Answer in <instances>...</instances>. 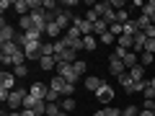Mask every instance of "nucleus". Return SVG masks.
<instances>
[{
  "label": "nucleus",
  "instance_id": "30",
  "mask_svg": "<svg viewBox=\"0 0 155 116\" xmlns=\"http://www.w3.org/2000/svg\"><path fill=\"white\" fill-rule=\"evenodd\" d=\"M140 106H127V108H122V116H140Z\"/></svg>",
  "mask_w": 155,
  "mask_h": 116
},
{
  "label": "nucleus",
  "instance_id": "14",
  "mask_svg": "<svg viewBox=\"0 0 155 116\" xmlns=\"http://www.w3.org/2000/svg\"><path fill=\"white\" fill-rule=\"evenodd\" d=\"M129 77H132L134 83H140V80H145V65H134V67H129Z\"/></svg>",
  "mask_w": 155,
  "mask_h": 116
},
{
  "label": "nucleus",
  "instance_id": "7",
  "mask_svg": "<svg viewBox=\"0 0 155 116\" xmlns=\"http://www.w3.org/2000/svg\"><path fill=\"white\" fill-rule=\"evenodd\" d=\"M96 98H98V101H101L104 106H111V98H114V88L104 83V85L98 88V93H96Z\"/></svg>",
  "mask_w": 155,
  "mask_h": 116
},
{
  "label": "nucleus",
  "instance_id": "45",
  "mask_svg": "<svg viewBox=\"0 0 155 116\" xmlns=\"http://www.w3.org/2000/svg\"><path fill=\"white\" fill-rule=\"evenodd\" d=\"M3 116H21V111H8V114L3 111Z\"/></svg>",
  "mask_w": 155,
  "mask_h": 116
},
{
  "label": "nucleus",
  "instance_id": "39",
  "mask_svg": "<svg viewBox=\"0 0 155 116\" xmlns=\"http://www.w3.org/2000/svg\"><path fill=\"white\" fill-rule=\"evenodd\" d=\"M106 116H122V108H114V106H106Z\"/></svg>",
  "mask_w": 155,
  "mask_h": 116
},
{
  "label": "nucleus",
  "instance_id": "21",
  "mask_svg": "<svg viewBox=\"0 0 155 116\" xmlns=\"http://www.w3.org/2000/svg\"><path fill=\"white\" fill-rule=\"evenodd\" d=\"M41 57H54V41H41Z\"/></svg>",
  "mask_w": 155,
  "mask_h": 116
},
{
  "label": "nucleus",
  "instance_id": "42",
  "mask_svg": "<svg viewBox=\"0 0 155 116\" xmlns=\"http://www.w3.org/2000/svg\"><path fill=\"white\" fill-rule=\"evenodd\" d=\"M8 8H13V3H11V0H3V3H0V11L5 13V11H8Z\"/></svg>",
  "mask_w": 155,
  "mask_h": 116
},
{
  "label": "nucleus",
  "instance_id": "35",
  "mask_svg": "<svg viewBox=\"0 0 155 116\" xmlns=\"http://www.w3.org/2000/svg\"><path fill=\"white\" fill-rule=\"evenodd\" d=\"M13 75H16V77H26V75H28L26 65H18V67H13Z\"/></svg>",
  "mask_w": 155,
  "mask_h": 116
},
{
  "label": "nucleus",
  "instance_id": "46",
  "mask_svg": "<svg viewBox=\"0 0 155 116\" xmlns=\"http://www.w3.org/2000/svg\"><path fill=\"white\" fill-rule=\"evenodd\" d=\"M140 116H155V114H153V111H147V108H142V111H140Z\"/></svg>",
  "mask_w": 155,
  "mask_h": 116
},
{
  "label": "nucleus",
  "instance_id": "48",
  "mask_svg": "<svg viewBox=\"0 0 155 116\" xmlns=\"http://www.w3.org/2000/svg\"><path fill=\"white\" fill-rule=\"evenodd\" d=\"M150 88H153V90H155V77H150Z\"/></svg>",
  "mask_w": 155,
  "mask_h": 116
},
{
  "label": "nucleus",
  "instance_id": "29",
  "mask_svg": "<svg viewBox=\"0 0 155 116\" xmlns=\"http://www.w3.org/2000/svg\"><path fill=\"white\" fill-rule=\"evenodd\" d=\"M62 111H67V114H70V111H75V98H62Z\"/></svg>",
  "mask_w": 155,
  "mask_h": 116
},
{
  "label": "nucleus",
  "instance_id": "6",
  "mask_svg": "<svg viewBox=\"0 0 155 116\" xmlns=\"http://www.w3.org/2000/svg\"><path fill=\"white\" fill-rule=\"evenodd\" d=\"M28 93L34 95V98H39V101H47V93H49V85H44V83H31V88H28Z\"/></svg>",
  "mask_w": 155,
  "mask_h": 116
},
{
  "label": "nucleus",
  "instance_id": "31",
  "mask_svg": "<svg viewBox=\"0 0 155 116\" xmlns=\"http://www.w3.org/2000/svg\"><path fill=\"white\" fill-rule=\"evenodd\" d=\"M72 67H75V72H78V75H80V77H83L85 72H88V65H85L83 60H78V62H75V65H72Z\"/></svg>",
  "mask_w": 155,
  "mask_h": 116
},
{
  "label": "nucleus",
  "instance_id": "27",
  "mask_svg": "<svg viewBox=\"0 0 155 116\" xmlns=\"http://www.w3.org/2000/svg\"><path fill=\"white\" fill-rule=\"evenodd\" d=\"M39 103V98H34L31 93H26V98H23V108H28V111H34V106Z\"/></svg>",
  "mask_w": 155,
  "mask_h": 116
},
{
  "label": "nucleus",
  "instance_id": "11",
  "mask_svg": "<svg viewBox=\"0 0 155 116\" xmlns=\"http://www.w3.org/2000/svg\"><path fill=\"white\" fill-rule=\"evenodd\" d=\"M85 90H93V93H98V88L101 85H104V80H101V77H93V75H85Z\"/></svg>",
  "mask_w": 155,
  "mask_h": 116
},
{
  "label": "nucleus",
  "instance_id": "50",
  "mask_svg": "<svg viewBox=\"0 0 155 116\" xmlns=\"http://www.w3.org/2000/svg\"><path fill=\"white\" fill-rule=\"evenodd\" d=\"M41 116H47V114H41Z\"/></svg>",
  "mask_w": 155,
  "mask_h": 116
},
{
  "label": "nucleus",
  "instance_id": "44",
  "mask_svg": "<svg viewBox=\"0 0 155 116\" xmlns=\"http://www.w3.org/2000/svg\"><path fill=\"white\" fill-rule=\"evenodd\" d=\"M21 116H36L34 111H28V108H21Z\"/></svg>",
  "mask_w": 155,
  "mask_h": 116
},
{
  "label": "nucleus",
  "instance_id": "49",
  "mask_svg": "<svg viewBox=\"0 0 155 116\" xmlns=\"http://www.w3.org/2000/svg\"><path fill=\"white\" fill-rule=\"evenodd\" d=\"M57 116H67V111H60V114H57Z\"/></svg>",
  "mask_w": 155,
  "mask_h": 116
},
{
  "label": "nucleus",
  "instance_id": "1",
  "mask_svg": "<svg viewBox=\"0 0 155 116\" xmlns=\"http://www.w3.org/2000/svg\"><path fill=\"white\" fill-rule=\"evenodd\" d=\"M57 75H60V77H65V80H67L70 85H75L78 80H80V75L75 72V67H72V65H67V62H60V65H57Z\"/></svg>",
  "mask_w": 155,
  "mask_h": 116
},
{
  "label": "nucleus",
  "instance_id": "28",
  "mask_svg": "<svg viewBox=\"0 0 155 116\" xmlns=\"http://www.w3.org/2000/svg\"><path fill=\"white\" fill-rule=\"evenodd\" d=\"M132 83H134V80H132V77H129V72H124V75H119V85H122V88H132Z\"/></svg>",
  "mask_w": 155,
  "mask_h": 116
},
{
  "label": "nucleus",
  "instance_id": "18",
  "mask_svg": "<svg viewBox=\"0 0 155 116\" xmlns=\"http://www.w3.org/2000/svg\"><path fill=\"white\" fill-rule=\"evenodd\" d=\"M18 28H21L23 34H26V31H36V28H34V21H31V16H23L21 21H18Z\"/></svg>",
  "mask_w": 155,
  "mask_h": 116
},
{
  "label": "nucleus",
  "instance_id": "47",
  "mask_svg": "<svg viewBox=\"0 0 155 116\" xmlns=\"http://www.w3.org/2000/svg\"><path fill=\"white\" fill-rule=\"evenodd\" d=\"M93 116H106V108H101V111H96Z\"/></svg>",
  "mask_w": 155,
  "mask_h": 116
},
{
  "label": "nucleus",
  "instance_id": "25",
  "mask_svg": "<svg viewBox=\"0 0 155 116\" xmlns=\"http://www.w3.org/2000/svg\"><path fill=\"white\" fill-rule=\"evenodd\" d=\"M145 88H147V80H140V83H132L127 93H145Z\"/></svg>",
  "mask_w": 155,
  "mask_h": 116
},
{
  "label": "nucleus",
  "instance_id": "41",
  "mask_svg": "<svg viewBox=\"0 0 155 116\" xmlns=\"http://www.w3.org/2000/svg\"><path fill=\"white\" fill-rule=\"evenodd\" d=\"M70 49L80 52V49H83V39H78V41H72V44H70Z\"/></svg>",
  "mask_w": 155,
  "mask_h": 116
},
{
  "label": "nucleus",
  "instance_id": "23",
  "mask_svg": "<svg viewBox=\"0 0 155 116\" xmlns=\"http://www.w3.org/2000/svg\"><path fill=\"white\" fill-rule=\"evenodd\" d=\"M93 11H96V13H98V16H101V18H104V16H106V13H109V11H111V3H93Z\"/></svg>",
  "mask_w": 155,
  "mask_h": 116
},
{
  "label": "nucleus",
  "instance_id": "17",
  "mask_svg": "<svg viewBox=\"0 0 155 116\" xmlns=\"http://www.w3.org/2000/svg\"><path fill=\"white\" fill-rule=\"evenodd\" d=\"M39 67H41V70H57V60L54 57H41V60H39Z\"/></svg>",
  "mask_w": 155,
  "mask_h": 116
},
{
  "label": "nucleus",
  "instance_id": "26",
  "mask_svg": "<svg viewBox=\"0 0 155 116\" xmlns=\"http://www.w3.org/2000/svg\"><path fill=\"white\" fill-rule=\"evenodd\" d=\"M96 44H98V41H96V36H83V49L93 52V49H96Z\"/></svg>",
  "mask_w": 155,
  "mask_h": 116
},
{
  "label": "nucleus",
  "instance_id": "13",
  "mask_svg": "<svg viewBox=\"0 0 155 116\" xmlns=\"http://www.w3.org/2000/svg\"><path fill=\"white\" fill-rule=\"evenodd\" d=\"M13 11L18 13V16H31V8H28V0H16V3H13Z\"/></svg>",
  "mask_w": 155,
  "mask_h": 116
},
{
  "label": "nucleus",
  "instance_id": "20",
  "mask_svg": "<svg viewBox=\"0 0 155 116\" xmlns=\"http://www.w3.org/2000/svg\"><path fill=\"white\" fill-rule=\"evenodd\" d=\"M142 16H147L150 21L155 18V0H147V3L142 5Z\"/></svg>",
  "mask_w": 155,
  "mask_h": 116
},
{
  "label": "nucleus",
  "instance_id": "19",
  "mask_svg": "<svg viewBox=\"0 0 155 116\" xmlns=\"http://www.w3.org/2000/svg\"><path fill=\"white\" fill-rule=\"evenodd\" d=\"M122 62H124V67L129 70V67H134V65L140 62V54H137V52H127V57H124Z\"/></svg>",
  "mask_w": 155,
  "mask_h": 116
},
{
  "label": "nucleus",
  "instance_id": "16",
  "mask_svg": "<svg viewBox=\"0 0 155 116\" xmlns=\"http://www.w3.org/2000/svg\"><path fill=\"white\" fill-rule=\"evenodd\" d=\"M116 47H122V49H134V36H127V34H122V36L116 39Z\"/></svg>",
  "mask_w": 155,
  "mask_h": 116
},
{
  "label": "nucleus",
  "instance_id": "36",
  "mask_svg": "<svg viewBox=\"0 0 155 116\" xmlns=\"http://www.w3.org/2000/svg\"><path fill=\"white\" fill-rule=\"evenodd\" d=\"M116 21H119V23H127L129 21V13L124 11V8H122V11H116Z\"/></svg>",
  "mask_w": 155,
  "mask_h": 116
},
{
  "label": "nucleus",
  "instance_id": "24",
  "mask_svg": "<svg viewBox=\"0 0 155 116\" xmlns=\"http://www.w3.org/2000/svg\"><path fill=\"white\" fill-rule=\"evenodd\" d=\"M153 26H155V23L150 21L147 16H140L137 18V28H140V31H147V28H153Z\"/></svg>",
  "mask_w": 155,
  "mask_h": 116
},
{
  "label": "nucleus",
  "instance_id": "12",
  "mask_svg": "<svg viewBox=\"0 0 155 116\" xmlns=\"http://www.w3.org/2000/svg\"><path fill=\"white\" fill-rule=\"evenodd\" d=\"M47 36H49V39H54V41H57V39H62V28L60 26H57V21H49V23H47Z\"/></svg>",
  "mask_w": 155,
  "mask_h": 116
},
{
  "label": "nucleus",
  "instance_id": "40",
  "mask_svg": "<svg viewBox=\"0 0 155 116\" xmlns=\"http://www.w3.org/2000/svg\"><path fill=\"white\" fill-rule=\"evenodd\" d=\"M145 52L155 54V39H147V41H145Z\"/></svg>",
  "mask_w": 155,
  "mask_h": 116
},
{
  "label": "nucleus",
  "instance_id": "32",
  "mask_svg": "<svg viewBox=\"0 0 155 116\" xmlns=\"http://www.w3.org/2000/svg\"><path fill=\"white\" fill-rule=\"evenodd\" d=\"M153 60H155V54H150V52H142V54H140V65H153Z\"/></svg>",
  "mask_w": 155,
  "mask_h": 116
},
{
  "label": "nucleus",
  "instance_id": "15",
  "mask_svg": "<svg viewBox=\"0 0 155 116\" xmlns=\"http://www.w3.org/2000/svg\"><path fill=\"white\" fill-rule=\"evenodd\" d=\"M104 34H109V23H106L104 18H98V21L93 23V36H98V39H101Z\"/></svg>",
  "mask_w": 155,
  "mask_h": 116
},
{
  "label": "nucleus",
  "instance_id": "4",
  "mask_svg": "<svg viewBox=\"0 0 155 116\" xmlns=\"http://www.w3.org/2000/svg\"><path fill=\"white\" fill-rule=\"evenodd\" d=\"M72 18H75V16H72V13H70V11H65V8H62V11H60V13H57V16H54V21H57V26H60V28H62V34H65V31H67V28H70V26H72Z\"/></svg>",
  "mask_w": 155,
  "mask_h": 116
},
{
  "label": "nucleus",
  "instance_id": "34",
  "mask_svg": "<svg viewBox=\"0 0 155 116\" xmlns=\"http://www.w3.org/2000/svg\"><path fill=\"white\" fill-rule=\"evenodd\" d=\"M101 41H104V44H109V47H116V36H114V34H104V36H101Z\"/></svg>",
  "mask_w": 155,
  "mask_h": 116
},
{
  "label": "nucleus",
  "instance_id": "37",
  "mask_svg": "<svg viewBox=\"0 0 155 116\" xmlns=\"http://www.w3.org/2000/svg\"><path fill=\"white\" fill-rule=\"evenodd\" d=\"M98 18H101L98 13H96L93 8H88V13H85V21H91V23H96V21H98Z\"/></svg>",
  "mask_w": 155,
  "mask_h": 116
},
{
  "label": "nucleus",
  "instance_id": "9",
  "mask_svg": "<svg viewBox=\"0 0 155 116\" xmlns=\"http://www.w3.org/2000/svg\"><path fill=\"white\" fill-rule=\"evenodd\" d=\"M0 57H13V54H18L21 52V44L18 41H8V44H0Z\"/></svg>",
  "mask_w": 155,
  "mask_h": 116
},
{
  "label": "nucleus",
  "instance_id": "33",
  "mask_svg": "<svg viewBox=\"0 0 155 116\" xmlns=\"http://www.w3.org/2000/svg\"><path fill=\"white\" fill-rule=\"evenodd\" d=\"M60 111H62L60 103H47V116H57Z\"/></svg>",
  "mask_w": 155,
  "mask_h": 116
},
{
  "label": "nucleus",
  "instance_id": "2",
  "mask_svg": "<svg viewBox=\"0 0 155 116\" xmlns=\"http://www.w3.org/2000/svg\"><path fill=\"white\" fill-rule=\"evenodd\" d=\"M26 93L28 90H21V88H16V90H11V95H8V108L11 111H21V106H23V98H26Z\"/></svg>",
  "mask_w": 155,
  "mask_h": 116
},
{
  "label": "nucleus",
  "instance_id": "43",
  "mask_svg": "<svg viewBox=\"0 0 155 116\" xmlns=\"http://www.w3.org/2000/svg\"><path fill=\"white\" fill-rule=\"evenodd\" d=\"M122 5H124V0H111V8H116V11H122Z\"/></svg>",
  "mask_w": 155,
  "mask_h": 116
},
{
  "label": "nucleus",
  "instance_id": "22",
  "mask_svg": "<svg viewBox=\"0 0 155 116\" xmlns=\"http://www.w3.org/2000/svg\"><path fill=\"white\" fill-rule=\"evenodd\" d=\"M78 28H80V34H83V36H93V23L85 21V18L80 21V26H78Z\"/></svg>",
  "mask_w": 155,
  "mask_h": 116
},
{
  "label": "nucleus",
  "instance_id": "3",
  "mask_svg": "<svg viewBox=\"0 0 155 116\" xmlns=\"http://www.w3.org/2000/svg\"><path fill=\"white\" fill-rule=\"evenodd\" d=\"M16 80L18 77L13 75V70H3L0 72V90H16Z\"/></svg>",
  "mask_w": 155,
  "mask_h": 116
},
{
  "label": "nucleus",
  "instance_id": "5",
  "mask_svg": "<svg viewBox=\"0 0 155 116\" xmlns=\"http://www.w3.org/2000/svg\"><path fill=\"white\" fill-rule=\"evenodd\" d=\"M16 36H18V34H16V28H13V26H8L5 21L0 23V44H8V41H16Z\"/></svg>",
  "mask_w": 155,
  "mask_h": 116
},
{
  "label": "nucleus",
  "instance_id": "38",
  "mask_svg": "<svg viewBox=\"0 0 155 116\" xmlns=\"http://www.w3.org/2000/svg\"><path fill=\"white\" fill-rule=\"evenodd\" d=\"M57 98H60V93L49 88V93H47V103H57Z\"/></svg>",
  "mask_w": 155,
  "mask_h": 116
},
{
  "label": "nucleus",
  "instance_id": "8",
  "mask_svg": "<svg viewBox=\"0 0 155 116\" xmlns=\"http://www.w3.org/2000/svg\"><path fill=\"white\" fill-rule=\"evenodd\" d=\"M109 72H111L114 77H119V75H124V72H127V67H124L122 60H116V57L109 54Z\"/></svg>",
  "mask_w": 155,
  "mask_h": 116
},
{
  "label": "nucleus",
  "instance_id": "10",
  "mask_svg": "<svg viewBox=\"0 0 155 116\" xmlns=\"http://www.w3.org/2000/svg\"><path fill=\"white\" fill-rule=\"evenodd\" d=\"M49 88H52V90H57V93H60V95H65L67 80H65V77H60V75H54V77H52V80H49Z\"/></svg>",
  "mask_w": 155,
  "mask_h": 116
}]
</instances>
